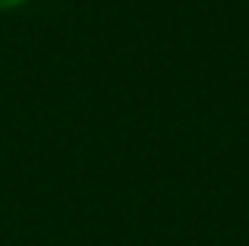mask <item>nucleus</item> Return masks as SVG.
<instances>
[{"label":"nucleus","instance_id":"nucleus-1","mask_svg":"<svg viewBox=\"0 0 249 246\" xmlns=\"http://www.w3.org/2000/svg\"><path fill=\"white\" fill-rule=\"evenodd\" d=\"M25 3H32V0H0V13H13V10H22Z\"/></svg>","mask_w":249,"mask_h":246}]
</instances>
